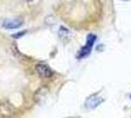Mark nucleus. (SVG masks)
Instances as JSON below:
<instances>
[{
  "mask_svg": "<svg viewBox=\"0 0 131 118\" xmlns=\"http://www.w3.org/2000/svg\"><path fill=\"white\" fill-rule=\"evenodd\" d=\"M96 39H97V37L95 34H88L87 39H86V44L82 47L81 49L79 50V52H78V54H77V58L78 59L85 58V57H87L90 54V52L92 50V47L93 45H94V43H95V41H96Z\"/></svg>",
  "mask_w": 131,
  "mask_h": 118,
  "instance_id": "1",
  "label": "nucleus"
},
{
  "mask_svg": "<svg viewBox=\"0 0 131 118\" xmlns=\"http://www.w3.org/2000/svg\"><path fill=\"white\" fill-rule=\"evenodd\" d=\"M26 34V32H21V33H18V34H13V38H14V39H18V38L23 37V34Z\"/></svg>",
  "mask_w": 131,
  "mask_h": 118,
  "instance_id": "6",
  "label": "nucleus"
},
{
  "mask_svg": "<svg viewBox=\"0 0 131 118\" xmlns=\"http://www.w3.org/2000/svg\"><path fill=\"white\" fill-rule=\"evenodd\" d=\"M130 98H131V95H130Z\"/></svg>",
  "mask_w": 131,
  "mask_h": 118,
  "instance_id": "9",
  "label": "nucleus"
},
{
  "mask_svg": "<svg viewBox=\"0 0 131 118\" xmlns=\"http://www.w3.org/2000/svg\"><path fill=\"white\" fill-rule=\"evenodd\" d=\"M123 1H130V0H123Z\"/></svg>",
  "mask_w": 131,
  "mask_h": 118,
  "instance_id": "7",
  "label": "nucleus"
},
{
  "mask_svg": "<svg viewBox=\"0 0 131 118\" xmlns=\"http://www.w3.org/2000/svg\"><path fill=\"white\" fill-rule=\"evenodd\" d=\"M26 1H31V0H26Z\"/></svg>",
  "mask_w": 131,
  "mask_h": 118,
  "instance_id": "8",
  "label": "nucleus"
},
{
  "mask_svg": "<svg viewBox=\"0 0 131 118\" xmlns=\"http://www.w3.org/2000/svg\"><path fill=\"white\" fill-rule=\"evenodd\" d=\"M23 26V21L21 19H6L4 22L2 23V27L7 29V30H14V29L21 28Z\"/></svg>",
  "mask_w": 131,
  "mask_h": 118,
  "instance_id": "3",
  "label": "nucleus"
},
{
  "mask_svg": "<svg viewBox=\"0 0 131 118\" xmlns=\"http://www.w3.org/2000/svg\"><path fill=\"white\" fill-rule=\"evenodd\" d=\"M59 34L61 35V38H64V37H68L70 34V31L68 29L64 28V27H61L60 31H59Z\"/></svg>",
  "mask_w": 131,
  "mask_h": 118,
  "instance_id": "5",
  "label": "nucleus"
},
{
  "mask_svg": "<svg viewBox=\"0 0 131 118\" xmlns=\"http://www.w3.org/2000/svg\"><path fill=\"white\" fill-rule=\"evenodd\" d=\"M103 102H104V98L99 96V95H97V94H94V95H91L86 98L85 106L88 109H94L97 106H99L100 104H102Z\"/></svg>",
  "mask_w": 131,
  "mask_h": 118,
  "instance_id": "2",
  "label": "nucleus"
},
{
  "mask_svg": "<svg viewBox=\"0 0 131 118\" xmlns=\"http://www.w3.org/2000/svg\"><path fill=\"white\" fill-rule=\"evenodd\" d=\"M36 71L39 74V76L42 78H49L53 75V71L50 69L49 66L45 64H38L36 66Z\"/></svg>",
  "mask_w": 131,
  "mask_h": 118,
  "instance_id": "4",
  "label": "nucleus"
}]
</instances>
